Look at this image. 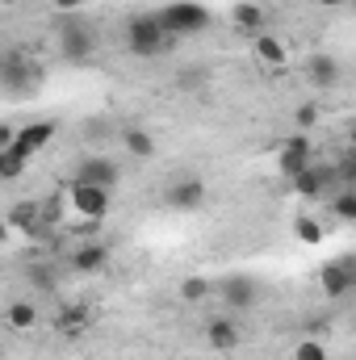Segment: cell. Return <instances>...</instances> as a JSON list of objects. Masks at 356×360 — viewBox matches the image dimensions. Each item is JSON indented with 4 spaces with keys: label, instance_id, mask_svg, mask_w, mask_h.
Wrapping results in <instances>:
<instances>
[{
    "label": "cell",
    "instance_id": "6da1fadb",
    "mask_svg": "<svg viewBox=\"0 0 356 360\" xmlns=\"http://www.w3.org/2000/svg\"><path fill=\"white\" fill-rule=\"evenodd\" d=\"M177 46V34L151 13V17H130L126 21V51L134 59H160Z\"/></svg>",
    "mask_w": 356,
    "mask_h": 360
},
{
    "label": "cell",
    "instance_id": "7a4b0ae2",
    "mask_svg": "<svg viewBox=\"0 0 356 360\" xmlns=\"http://www.w3.org/2000/svg\"><path fill=\"white\" fill-rule=\"evenodd\" d=\"M59 55L68 63H89L96 55V34L72 13H63V21H59Z\"/></svg>",
    "mask_w": 356,
    "mask_h": 360
},
{
    "label": "cell",
    "instance_id": "3957f363",
    "mask_svg": "<svg viewBox=\"0 0 356 360\" xmlns=\"http://www.w3.org/2000/svg\"><path fill=\"white\" fill-rule=\"evenodd\" d=\"M155 17H160V21H164L177 38L210 30V8H205V4H197V0H172V4H164Z\"/></svg>",
    "mask_w": 356,
    "mask_h": 360
},
{
    "label": "cell",
    "instance_id": "277c9868",
    "mask_svg": "<svg viewBox=\"0 0 356 360\" xmlns=\"http://www.w3.org/2000/svg\"><path fill=\"white\" fill-rule=\"evenodd\" d=\"M276 168L289 180L298 176V172H306V168H314V147H310V139H306V134H293V139L276 143Z\"/></svg>",
    "mask_w": 356,
    "mask_h": 360
},
{
    "label": "cell",
    "instance_id": "5b68a950",
    "mask_svg": "<svg viewBox=\"0 0 356 360\" xmlns=\"http://www.w3.org/2000/svg\"><path fill=\"white\" fill-rule=\"evenodd\" d=\"M8 222H13V231H21L25 239H46V235H51V222H46V214H42V201H21V205H13Z\"/></svg>",
    "mask_w": 356,
    "mask_h": 360
},
{
    "label": "cell",
    "instance_id": "8992f818",
    "mask_svg": "<svg viewBox=\"0 0 356 360\" xmlns=\"http://www.w3.org/2000/svg\"><path fill=\"white\" fill-rule=\"evenodd\" d=\"M218 293H222V302L239 314V310H252L256 302H260V285L252 281V276H243V272H235V276H227L222 285H218Z\"/></svg>",
    "mask_w": 356,
    "mask_h": 360
},
{
    "label": "cell",
    "instance_id": "52a82bcc",
    "mask_svg": "<svg viewBox=\"0 0 356 360\" xmlns=\"http://www.w3.org/2000/svg\"><path fill=\"white\" fill-rule=\"evenodd\" d=\"M164 201L180 210V214H189V210H201L205 205V180L201 176H180L168 184V193H164Z\"/></svg>",
    "mask_w": 356,
    "mask_h": 360
},
{
    "label": "cell",
    "instance_id": "ba28073f",
    "mask_svg": "<svg viewBox=\"0 0 356 360\" xmlns=\"http://www.w3.org/2000/svg\"><path fill=\"white\" fill-rule=\"evenodd\" d=\"M336 180H340V164H314V168L293 176V193L298 197H323Z\"/></svg>",
    "mask_w": 356,
    "mask_h": 360
},
{
    "label": "cell",
    "instance_id": "9c48e42d",
    "mask_svg": "<svg viewBox=\"0 0 356 360\" xmlns=\"http://www.w3.org/2000/svg\"><path fill=\"white\" fill-rule=\"evenodd\" d=\"M117 176H122V172H117V164H113L109 155H89V160H80L72 184H101V188H113Z\"/></svg>",
    "mask_w": 356,
    "mask_h": 360
},
{
    "label": "cell",
    "instance_id": "30bf717a",
    "mask_svg": "<svg viewBox=\"0 0 356 360\" xmlns=\"http://www.w3.org/2000/svg\"><path fill=\"white\" fill-rule=\"evenodd\" d=\"M109 193L113 188H101V184H72V210L84 214V218H105L109 214Z\"/></svg>",
    "mask_w": 356,
    "mask_h": 360
},
{
    "label": "cell",
    "instance_id": "8fae6325",
    "mask_svg": "<svg viewBox=\"0 0 356 360\" xmlns=\"http://www.w3.org/2000/svg\"><path fill=\"white\" fill-rule=\"evenodd\" d=\"M51 139H55V122H34V126H21V130H17V143H13L8 151H17V155L34 160L38 151H46V147H51Z\"/></svg>",
    "mask_w": 356,
    "mask_h": 360
},
{
    "label": "cell",
    "instance_id": "7c38bea8",
    "mask_svg": "<svg viewBox=\"0 0 356 360\" xmlns=\"http://www.w3.org/2000/svg\"><path fill=\"white\" fill-rule=\"evenodd\" d=\"M0 72H4L8 84H38L42 80V63H34L25 51H8L4 63H0Z\"/></svg>",
    "mask_w": 356,
    "mask_h": 360
},
{
    "label": "cell",
    "instance_id": "4fadbf2b",
    "mask_svg": "<svg viewBox=\"0 0 356 360\" xmlns=\"http://www.w3.org/2000/svg\"><path fill=\"white\" fill-rule=\"evenodd\" d=\"M231 21H235V30H243V34H265L268 30V8H260L256 0H243V4H235V13H231Z\"/></svg>",
    "mask_w": 356,
    "mask_h": 360
},
{
    "label": "cell",
    "instance_id": "5bb4252c",
    "mask_svg": "<svg viewBox=\"0 0 356 360\" xmlns=\"http://www.w3.org/2000/svg\"><path fill=\"white\" fill-rule=\"evenodd\" d=\"M306 80H310L314 89H336V84H340V63H336L331 55H310V59H306Z\"/></svg>",
    "mask_w": 356,
    "mask_h": 360
},
{
    "label": "cell",
    "instance_id": "9a60e30c",
    "mask_svg": "<svg viewBox=\"0 0 356 360\" xmlns=\"http://www.w3.org/2000/svg\"><path fill=\"white\" fill-rule=\"evenodd\" d=\"M205 340H210L214 352H235V348H239V327H235V319H210V323H205Z\"/></svg>",
    "mask_w": 356,
    "mask_h": 360
},
{
    "label": "cell",
    "instance_id": "2e32d148",
    "mask_svg": "<svg viewBox=\"0 0 356 360\" xmlns=\"http://www.w3.org/2000/svg\"><path fill=\"white\" fill-rule=\"evenodd\" d=\"M319 285H323V293L327 297H348L356 285L348 281V272L340 269V260H327L323 269H319Z\"/></svg>",
    "mask_w": 356,
    "mask_h": 360
},
{
    "label": "cell",
    "instance_id": "e0dca14e",
    "mask_svg": "<svg viewBox=\"0 0 356 360\" xmlns=\"http://www.w3.org/2000/svg\"><path fill=\"white\" fill-rule=\"evenodd\" d=\"M105 264H109V248L105 243H84V248L72 252V269L76 272H101Z\"/></svg>",
    "mask_w": 356,
    "mask_h": 360
},
{
    "label": "cell",
    "instance_id": "ac0fdd59",
    "mask_svg": "<svg viewBox=\"0 0 356 360\" xmlns=\"http://www.w3.org/2000/svg\"><path fill=\"white\" fill-rule=\"evenodd\" d=\"M89 323H92V314H89V306H84V302L63 306V310H59V319H55V327H59L63 335H76V331H84Z\"/></svg>",
    "mask_w": 356,
    "mask_h": 360
},
{
    "label": "cell",
    "instance_id": "d6986e66",
    "mask_svg": "<svg viewBox=\"0 0 356 360\" xmlns=\"http://www.w3.org/2000/svg\"><path fill=\"white\" fill-rule=\"evenodd\" d=\"M122 143H126V151H130L134 160H151V155H155V139H151L147 130H126Z\"/></svg>",
    "mask_w": 356,
    "mask_h": 360
},
{
    "label": "cell",
    "instance_id": "ffe728a7",
    "mask_svg": "<svg viewBox=\"0 0 356 360\" xmlns=\"http://www.w3.org/2000/svg\"><path fill=\"white\" fill-rule=\"evenodd\" d=\"M256 59H260V63H272V68H281V63H285V46H281L276 38L260 34V38H256Z\"/></svg>",
    "mask_w": 356,
    "mask_h": 360
},
{
    "label": "cell",
    "instance_id": "44dd1931",
    "mask_svg": "<svg viewBox=\"0 0 356 360\" xmlns=\"http://www.w3.org/2000/svg\"><path fill=\"white\" fill-rule=\"evenodd\" d=\"M38 323V310L30 306V302H13L8 306V327H17V331H30Z\"/></svg>",
    "mask_w": 356,
    "mask_h": 360
},
{
    "label": "cell",
    "instance_id": "7402d4cb",
    "mask_svg": "<svg viewBox=\"0 0 356 360\" xmlns=\"http://www.w3.org/2000/svg\"><path fill=\"white\" fill-rule=\"evenodd\" d=\"M210 289H214V285H210L205 276H184V281H180V297H184V302H205Z\"/></svg>",
    "mask_w": 356,
    "mask_h": 360
},
{
    "label": "cell",
    "instance_id": "603a6c76",
    "mask_svg": "<svg viewBox=\"0 0 356 360\" xmlns=\"http://www.w3.org/2000/svg\"><path fill=\"white\" fill-rule=\"evenodd\" d=\"M25 155H17V151H0V180H21L25 172Z\"/></svg>",
    "mask_w": 356,
    "mask_h": 360
},
{
    "label": "cell",
    "instance_id": "cb8c5ba5",
    "mask_svg": "<svg viewBox=\"0 0 356 360\" xmlns=\"http://www.w3.org/2000/svg\"><path fill=\"white\" fill-rule=\"evenodd\" d=\"M30 285L42 289V293H51V289L59 285V272L51 269V264H30Z\"/></svg>",
    "mask_w": 356,
    "mask_h": 360
},
{
    "label": "cell",
    "instance_id": "d4e9b609",
    "mask_svg": "<svg viewBox=\"0 0 356 360\" xmlns=\"http://www.w3.org/2000/svg\"><path fill=\"white\" fill-rule=\"evenodd\" d=\"M293 235H298L302 243H319V239H323V226H319L310 214H302V218L293 222Z\"/></svg>",
    "mask_w": 356,
    "mask_h": 360
},
{
    "label": "cell",
    "instance_id": "484cf974",
    "mask_svg": "<svg viewBox=\"0 0 356 360\" xmlns=\"http://www.w3.org/2000/svg\"><path fill=\"white\" fill-rule=\"evenodd\" d=\"M331 210H336V214H340L344 222H356V188H348V193H336Z\"/></svg>",
    "mask_w": 356,
    "mask_h": 360
},
{
    "label": "cell",
    "instance_id": "4316f807",
    "mask_svg": "<svg viewBox=\"0 0 356 360\" xmlns=\"http://www.w3.org/2000/svg\"><path fill=\"white\" fill-rule=\"evenodd\" d=\"M177 80H180V89H205L210 72H205V68H184V72H180Z\"/></svg>",
    "mask_w": 356,
    "mask_h": 360
},
{
    "label": "cell",
    "instance_id": "83f0119b",
    "mask_svg": "<svg viewBox=\"0 0 356 360\" xmlns=\"http://www.w3.org/2000/svg\"><path fill=\"white\" fill-rule=\"evenodd\" d=\"M293 360H331V356H327V348H323V344L302 340V344H298V352H293Z\"/></svg>",
    "mask_w": 356,
    "mask_h": 360
},
{
    "label": "cell",
    "instance_id": "f1b7e54d",
    "mask_svg": "<svg viewBox=\"0 0 356 360\" xmlns=\"http://www.w3.org/2000/svg\"><path fill=\"white\" fill-rule=\"evenodd\" d=\"M293 122H298V130H310L314 122H319V105H298V113H293Z\"/></svg>",
    "mask_w": 356,
    "mask_h": 360
},
{
    "label": "cell",
    "instance_id": "f546056e",
    "mask_svg": "<svg viewBox=\"0 0 356 360\" xmlns=\"http://www.w3.org/2000/svg\"><path fill=\"white\" fill-rule=\"evenodd\" d=\"M340 180L356 188V147L348 151V155H344V160H340Z\"/></svg>",
    "mask_w": 356,
    "mask_h": 360
},
{
    "label": "cell",
    "instance_id": "4dcf8cb0",
    "mask_svg": "<svg viewBox=\"0 0 356 360\" xmlns=\"http://www.w3.org/2000/svg\"><path fill=\"white\" fill-rule=\"evenodd\" d=\"M340 269L348 272V281L356 285V252H352V256H340Z\"/></svg>",
    "mask_w": 356,
    "mask_h": 360
},
{
    "label": "cell",
    "instance_id": "1f68e13d",
    "mask_svg": "<svg viewBox=\"0 0 356 360\" xmlns=\"http://www.w3.org/2000/svg\"><path fill=\"white\" fill-rule=\"evenodd\" d=\"M80 4H84V0H55V8H59V13H76Z\"/></svg>",
    "mask_w": 356,
    "mask_h": 360
},
{
    "label": "cell",
    "instance_id": "d6a6232c",
    "mask_svg": "<svg viewBox=\"0 0 356 360\" xmlns=\"http://www.w3.org/2000/svg\"><path fill=\"white\" fill-rule=\"evenodd\" d=\"M348 139H352V147H356V122H352V130H348Z\"/></svg>",
    "mask_w": 356,
    "mask_h": 360
},
{
    "label": "cell",
    "instance_id": "836d02e7",
    "mask_svg": "<svg viewBox=\"0 0 356 360\" xmlns=\"http://www.w3.org/2000/svg\"><path fill=\"white\" fill-rule=\"evenodd\" d=\"M319 4H344V0H319Z\"/></svg>",
    "mask_w": 356,
    "mask_h": 360
},
{
    "label": "cell",
    "instance_id": "e575fe53",
    "mask_svg": "<svg viewBox=\"0 0 356 360\" xmlns=\"http://www.w3.org/2000/svg\"><path fill=\"white\" fill-rule=\"evenodd\" d=\"M0 4H17V0H0Z\"/></svg>",
    "mask_w": 356,
    "mask_h": 360
},
{
    "label": "cell",
    "instance_id": "d590c367",
    "mask_svg": "<svg viewBox=\"0 0 356 360\" xmlns=\"http://www.w3.org/2000/svg\"><path fill=\"white\" fill-rule=\"evenodd\" d=\"M235 4H243V0H235Z\"/></svg>",
    "mask_w": 356,
    "mask_h": 360
}]
</instances>
